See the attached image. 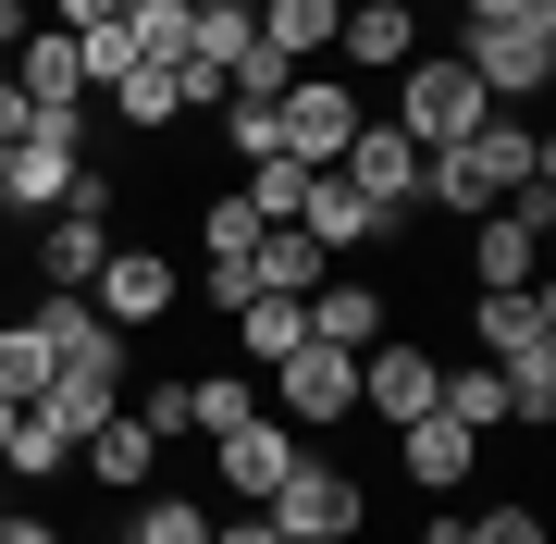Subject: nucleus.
<instances>
[{
  "label": "nucleus",
  "mask_w": 556,
  "mask_h": 544,
  "mask_svg": "<svg viewBox=\"0 0 556 544\" xmlns=\"http://www.w3.org/2000/svg\"><path fill=\"white\" fill-rule=\"evenodd\" d=\"M124 544H211V507H186V495H149Z\"/></svg>",
  "instance_id": "72a5a7b5"
},
{
  "label": "nucleus",
  "mask_w": 556,
  "mask_h": 544,
  "mask_svg": "<svg viewBox=\"0 0 556 544\" xmlns=\"http://www.w3.org/2000/svg\"><path fill=\"white\" fill-rule=\"evenodd\" d=\"M124 38L137 62H186V0H124Z\"/></svg>",
  "instance_id": "7c9ffc66"
},
{
  "label": "nucleus",
  "mask_w": 556,
  "mask_h": 544,
  "mask_svg": "<svg viewBox=\"0 0 556 544\" xmlns=\"http://www.w3.org/2000/svg\"><path fill=\"white\" fill-rule=\"evenodd\" d=\"M236 199H248L260 223H298V199H309V162H298V149H273V162H248V186H236Z\"/></svg>",
  "instance_id": "c756f323"
},
{
  "label": "nucleus",
  "mask_w": 556,
  "mask_h": 544,
  "mask_svg": "<svg viewBox=\"0 0 556 544\" xmlns=\"http://www.w3.org/2000/svg\"><path fill=\"white\" fill-rule=\"evenodd\" d=\"M38 334H50L62 371H112V383H124V334H112L87 298H50V284H38Z\"/></svg>",
  "instance_id": "f3484780"
},
{
  "label": "nucleus",
  "mask_w": 556,
  "mask_h": 544,
  "mask_svg": "<svg viewBox=\"0 0 556 544\" xmlns=\"http://www.w3.org/2000/svg\"><path fill=\"white\" fill-rule=\"evenodd\" d=\"M223 124H236V162H273V149H285V124H273V100H223Z\"/></svg>",
  "instance_id": "c9c22d12"
},
{
  "label": "nucleus",
  "mask_w": 556,
  "mask_h": 544,
  "mask_svg": "<svg viewBox=\"0 0 556 544\" xmlns=\"http://www.w3.org/2000/svg\"><path fill=\"white\" fill-rule=\"evenodd\" d=\"M457 75L482 87V100H544L556 87V25H457Z\"/></svg>",
  "instance_id": "39448f33"
},
{
  "label": "nucleus",
  "mask_w": 556,
  "mask_h": 544,
  "mask_svg": "<svg viewBox=\"0 0 556 544\" xmlns=\"http://www.w3.org/2000/svg\"><path fill=\"white\" fill-rule=\"evenodd\" d=\"M532 174H556V149L532 137V124H507V112H495L482 137H457V149H433V162H420V199L457 211V223H482V211H507Z\"/></svg>",
  "instance_id": "f257e3e1"
},
{
  "label": "nucleus",
  "mask_w": 556,
  "mask_h": 544,
  "mask_svg": "<svg viewBox=\"0 0 556 544\" xmlns=\"http://www.w3.org/2000/svg\"><path fill=\"white\" fill-rule=\"evenodd\" d=\"M137 421L174 445V433H199V396H186V383H149V396H137Z\"/></svg>",
  "instance_id": "4c0bfd02"
},
{
  "label": "nucleus",
  "mask_w": 556,
  "mask_h": 544,
  "mask_svg": "<svg viewBox=\"0 0 556 544\" xmlns=\"http://www.w3.org/2000/svg\"><path fill=\"white\" fill-rule=\"evenodd\" d=\"M75 470H87V483H112V495H137L149 470H161V433L137 421V408H112V421H100V433L75 445Z\"/></svg>",
  "instance_id": "a211bd4d"
},
{
  "label": "nucleus",
  "mask_w": 556,
  "mask_h": 544,
  "mask_svg": "<svg viewBox=\"0 0 556 544\" xmlns=\"http://www.w3.org/2000/svg\"><path fill=\"white\" fill-rule=\"evenodd\" d=\"M75 174H87V112H38L25 100V137H13V162H0V211H62L75 199Z\"/></svg>",
  "instance_id": "7ed1b4c3"
},
{
  "label": "nucleus",
  "mask_w": 556,
  "mask_h": 544,
  "mask_svg": "<svg viewBox=\"0 0 556 544\" xmlns=\"http://www.w3.org/2000/svg\"><path fill=\"white\" fill-rule=\"evenodd\" d=\"M532 248H544V236H532L519 211H482V236H470V273H482V284H532Z\"/></svg>",
  "instance_id": "393cba45"
},
{
  "label": "nucleus",
  "mask_w": 556,
  "mask_h": 544,
  "mask_svg": "<svg viewBox=\"0 0 556 544\" xmlns=\"http://www.w3.org/2000/svg\"><path fill=\"white\" fill-rule=\"evenodd\" d=\"M124 13V0H50V25H62V38H87V25H112Z\"/></svg>",
  "instance_id": "ea45409f"
},
{
  "label": "nucleus",
  "mask_w": 556,
  "mask_h": 544,
  "mask_svg": "<svg viewBox=\"0 0 556 544\" xmlns=\"http://www.w3.org/2000/svg\"><path fill=\"white\" fill-rule=\"evenodd\" d=\"M396 137L420 149V162H433V149H457V137H482V124H495V100H482L470 75H457V50H408L396 62Z\"/></svg>",
  "instance_id": "f03ea898"
},
{
  "label": "nucleus",
  "mask_w": 556,
  "mask_h": 544,
  "mask_svg": "<svg viewBox=\"0 0 556 544\" xmlns=\"http://www.w3.org/2000/svg\"><path fill=\"white\" fill-rule=\"evenodd\" d=\"M544 346H556L544 284H482V359H544Z\"/></svg>",
  "instance_id": "2eb2a0df"
},
{
  "label": "nucleus",
  "mask_w": 556,
  "mask_h": 544,
  "mask_svg": "<svg viewBox=\"0 0 556 544\" xmlns=\"http://www.w3.org/2000/svg\"><path fill=\"white\" fill-rule=\"evenodd\" d=\"M309 334H321V346H346V359H358V346H383V284L321 273V284H309Z\"/></svg>",
  "instance_id": "6ab92c4d"
},
{
  "label": "nucleus",
  "mask_w": 556,
  "mask_h": 544,
  "mask_svg": "<svg viewBox=\"0 0 556 544\" xmlns=\"http://www.w3.org/2000/svg\"><path fill=\"white\" fill-rule=\"evenodd\" d=\"M211 544H285V532L260 520V507H236V520H211Z\"/></svg>",
  "instance_id": "a19ab883"
},
{
  "label": "nucleus",
  "mask_w": 556,
  "mask_h": 544,
  "mask_svg": "<svg viewBox=\"0 0 556 544\" xmlns=\"http://www.w3.org/2000/svg\"><path fill=\"white\" fill-rule=\"evenodd\" d=\"M0 544H62V532L38 520V507H0Z\"/></svg>",
  "instance_id": "79ce46f5"
},
{
  "label": "nucleus",
  "mask_w": 556,
  "mask_h": 544,
  "mask_svg": "<svg viewBox=\"0 0 556 544\" xmlns=\"http://www.w3.org/2000/svg\"><path fill=\"white\" fill-rule=\"evenodd\" d=\"M13 38H25V0H0V50H13Z\"/></svg>",
  "instance_id": "37998d69"
},
{
  "label": "nucleus",
  "mask_w": 556,
  "mask_h": 544,
  "mask_svg": "<svg viewBox=\"0 0 556 544\" xmlns=\"http://www.w3.org/2000/svg\"><path fill=\"white\" fill-rule=\"evenodd\" d=\"M260 408H273V421H298V433H334L346 421V408H358V359H346V346H285V359H273V396H260Z\"/></svg>",
  "instance_id": "423d86ee"
},
{
  "label": "nucleus",
  "mask_w": 556,
  "mask_h": 544,
  "mask_svg": "<svg viewBox=\"0 0 556 544\" xmlns=\"http://www.w3.org/2000/svg\"><path fill=\"white\" fill-rule=\"evenodd\" d=\"M0 470H25V483H62V470H75V445H62L38 408H13V433H0Z\"/></svg>",
  "instance_id": "c85d7f7f"
},
{
  "label": "nucleus",
  "mask_w": 556,
  "mask_h": 544,
  "mask_svg": "<svg viewBox=\"0 0 556 544\" xmlns=\"http://www.w3.org/2000/svg\"><path fill=\"white\" fill-rule=\"evenodd\" d=\"M321 273H334V261H321L298 223H260V248H248V284H260V298H309Z\"/></svg>",
  "instance_id": "5701e85b"
},
{
  "label": "nucleus",
  "mask_w": 556,
  "mask_h": 544,
  "mask_svg": "<svg viewBox=\"0 0 556 544\" xmlns=\"http://www.w3.org/2000/svg\"><path fill=\"white\" fill-rule=\"evenodd\" d=\"M396 470H408L420 495H457V483L482 470V433H457L445 408H420V421H396Z\"/></svg>",
  "instance_id": "ddd939ff"
},
{
  "label": "nucleus",
  "mask_w": 556,
  "mask_h": 544,
  "mask_svg": "<svg viewBox=\"0 0 556 544\" xmlns=\"http://www.w3.org/2000/svg\"><path fill=\"white\" fill-rule=\"evenodd\" d=\"M433 408L457 433H507V371L482 359V371H433Z\"/></svg>",
  "instance_id": "b1692460"
},
{
  "label": "nucleus",
  "mask_w": 556,
  "mask_h": 544,
  "mask_svg": "<svg viewBox=\"0 0 556 544\" xmlns=\"http://www.w3.org/2000/svg\"><path fill=\"white\" fill-rule=\"evenodd\" d=\"M298 236L321 248V261H334V248H383V236H408V223H396V211H371L346 174H309V199H298Z\"/></svg>",
  "instance_id": "9d476101"
},
{
  "label": "nucleus",
  "mask_w": 556,
  "mask_h": 544,
  "mask_svg": "<svg viewBox=\"0 0 556 544\" xmlns=\"http://www.w3.org/2000/svg\"><path fill=\"white\" fill-rule=\"evenodd\" d=\"M408 50H420L408 0H346V13H334V62H358V75H396Z\"/></svg>",
  "instance_id": "4468645a"
},
{
  "label": "nucleus",
  "mask_w": 556,
  "mask_h": 544,
  "mask_svg": "<svg viewBox=\"0 0 556 544\" xmlns=\"http://www.w3.org/2000/svg\"><path fill=\"white\" fill-rule=\"evenodd\" d=\"M273 124H285V149H298L309 174H334V149H346L371 112H358V87H346V75H298V87L273 100Z\"/></svg>",
  "instance_id": "0eeeda50"
},
{
  "label": "nucleus",
  "mask_w": 556,
  "mask_h": 544,
  "mask_svg": "<svg viewBox=\"0 0 556 544\" xmlns=\"http://www.w3.org/2000/svg\"><path fill=\"white\" fill-rule=\"evenodd\" d=\"M433 346H408V334H383V346H358V408H383V421H420L433 408Z\"/></svg>",
  "instance_id": "9b49d317"
},
{
  "label": "nucleus",
  "mask_w": 556,
  "mask_h": 544,
  "mask_svg": "<svg viewBox=\"0 0 556 544\" xmlns=\"http://www.w3.org/2000/svg\"><path fill=\"white\" fill-rule=\"evenodd\" d=\"M457 25H556V0H457Z\"/></svg>",
  "instance_id": "58836bf2"
},
{
  "label": "nucleus",
  "mask_w": 556,
  "mask_h": 544,
  "mask_svg": "<svg viewBox=\"0 0 556 544\" xmlns=\"http://www.w3.org/2000/svg\"><path fill=\"white\" fill-rule=\"evenodd\" d=\"M223 87H236V100H285V87H298V62H285V50H236V75H223Z\"/></svg>",
  "instance_id": "f704fd0d"
},
{
  "label": "nucleus",
  "mask_w": 556,
  "mask_h": 544,
  "mask_svg": "<svg viewBox=\"0 0 556 544\" xmlns=\"http://www.w3.org/2000/svg\"><path fill=\"white\" fill-rule=\"evenodd\" d=\"M260 520H273L285 544H358V520H371V495H358V483H346L334 458H309V445H298V470L273 483V507H260Z\"/></svg>",
  "instance_id": "20e7f679"
},
{
  "label": "nucleus",
  "mask_w": 556,
  "mask_h": 544,
  "mask_svg": "<svg viewBox=\"0 0 556 544\" xmlns=\"http://www.w3.org/2000/svg\"><path fill=\"white\" fill-rule=\"evenodd\" d=\"M334 174H346V186H358L371 211H396V223L420 211V149L396 137V124H358V137L334 149Z\"/></svg>",
  "instance_id": "6e6552de"
},
{
  "label": "nucleus",
  "mask_w": 556,
  "mask_h": 544,
  "mask_svg": "<svg viewBox=\"0 0 556 544\" xmlns=\"http://www.w3.org/2000/svg\"><path fill=\"white\" fill-rule=\"evenodd\" d=\"M112 112L137 124V137H161V124H186V100H174V62H137V75H112Z\"/></svg>",
  "instance_id": "cd10ccee"
},
{
  "label": "nucleus",
  "mask_w": 556,
  "mask_h": 544,
  "mask_svg": "<svg viewBox=\"0 0 556 544\" xmlns=\"http://www.w3.org/2000/svg\"><path fill=\"white\" fill-rule=\"evenodd\" d=\"M186 396H199V433H236V421H260V383H248V371H199Z\"/></svg>",
  "instance_id": "2f4dec72"
},
{
  "label": "nucleus",
  "mask_w": 556,
  "mask_h": 544,
  "mask_svg": "<svg viewBox=\"0 0 556 544\" xmlns=\"http://www.w3.org/2000/svg\"><path fill=\"white\" fill-rule=\"evenodd\" d=\"M334 13H346V0H248L260 50H285V62H298V75H309L321 50H334Z\"/></svg>",
  "instance_id": "412c9836"
},
{
  "label": "nucleus",
  "mask_w": 556,
  "mask_h": 544,
  "mask_svg": "<svg viewBox=\"0 0 556 544\" xmlns=\"http://www.w3.org/2000/svg\"><path fill=\"white\" fill-rule=\"evenodd\" d=\"M13 87L38 112H87V62H75V38H62V25H38V38L13 50Z\"/></svg>",
  "instance_id": "aec40b11"
},
{
  "label": "nucleus",
  "mask_w": 556,
  "mask_h": 544,
  "mask_svg": "<svg viewBox=\"0 0 556 544\" xmlns=\"http://www.w3.org/2000/svg\"><path fill=\"white\" fill-rule=\"evenodd\" d=\"M112 408H124V383H112V371H50V383H38V421H50L62 445H87Z\"/></svg>",
  "instance_id": "4be33fe9"
},
{
  "label": "nucleus",
  "mask_w": 556,
  "mask_h": 544,
  "mask_svg": "<svg viewBox=\"0 0 556 544\" xmlns=\"http://www.w3.org/2000/svg\"><path fill=\"white\" fill-rule=\"evenodd\" d=\"M495 371H507V421L544 433V421H556V346H544V359H495Z\"/></svg>",
  "instance_id": "473e14b6"
},
{
  "label": "nucleus",
  "mask_w": 556,
  "mask_h": 544,
  "mask_svg": "<svg viewBox=\"0 0 556 544\" xmlns=\"http://www.w3.org/2000/svg\"><path fill=\"white\" fill-rule=\"evenodd\" d=\"M62 359H50V334L38 322H0V408H38V383H50Z\"/></svg>",
  "instance_id": "bb28decb"
},
{
  "label": "nucleus",
  "mask_w": 556,
  "mask_h": 544,
  "mask_svg": "<svg viewBox=\"0 0 556 544\" xmlns=\"http://www.w3.org/2000/svg\"><path fill=\"white\" fill-rule=\"evenodd\" d=\"M211 445H223V483H236V507H273V483L298 470V421H273V408H260V421H236V433H211Z\"/></svg>",
  "instance_id": "f8f14e48"
},
{
  "label": "nucleus",
  "mask_w": 556,
  "mask_h": 544,
  "mask_svg": "<svg viewBox=\"0 0 556 544\" xmlns=\"http://www.w3.org/2000/svg\"><path fill=\"white\" fill-rule=\"evenodd\" d=\"M457 544H544V507H482V520H457Z\"/></svg>",
  "instance_id": "e433bc0d"
},
{
  "label": "nucleus",
  "mask_w": 556,
  "mask_h": 544,
  "mask_svg": "<svg viewBox=\"0 0 556 544\" xmlns=\"http://www.w3.org/2000/svg\"><path fill=\"white\" fill-rule=\"evenodd\" d=\"M100 261H112V211H50V236H38V284L50 298H87Z\"/></svg>",
  "instance_id": "dca6fc26"
},
{
  "label": "nucleus",
  "mask_w": 556,
  "mask_h": 544,
  "mask_svg": "<svg viewBox=\"0 0 556 544\" xmlns=\"http://www.w3.org/2000/svg\"><path fill=\"white\" fill-rule=\"evenodd\" d=\"M420 544H457V520H433V532H420Z\"/></svg>",
  "instance_id": "c03bdc74"
},
{
  "label": "nucleus",
  "mask_w": 556,
  "mask_h": 544,
  "mask_svg": "<svg viewBox=\"0 0 556 544\" xmlns=\"http://www.w3.org/2000/svg\"><path fill=\"white\" fill-rule=\"evenodd\" d=\"M236 334H248V359L273 371L285 346H309V298H236Z\"/></svg>",
  "instance_id": "a878e982"
},
{
  "label": "nucleus",
  "mask_w": 556,
  "mask_h": 544,
  "mask_svg": "<svg viewBox=\"0 0 556 544\" xmlns=\"http://www.w3.org/2000/svg\"><path fill=\"white\" fill-rule=\"evenodd\" d=\"M87 309H100L112 334H137V322H161V309H174V261H149V248H112V261L87 273Z\"/></svg>",
  "instance_id": "1a4fd4ad"
},
{
  "label": "nucleus",
  "mask_w": 556,
  "mask_h": 544,
  "mask_svg": "<svg viewBox=\"0 0 556 544\" xmlns=\"http://www.w3.org/2000/svg\"><path fill=\"white\" fill-rule=\"evenodd\" d=\"M0 433H13V408H0Z\"/></svg>",
  "instance_id": "a18cd8bd"
}]
</instances>
